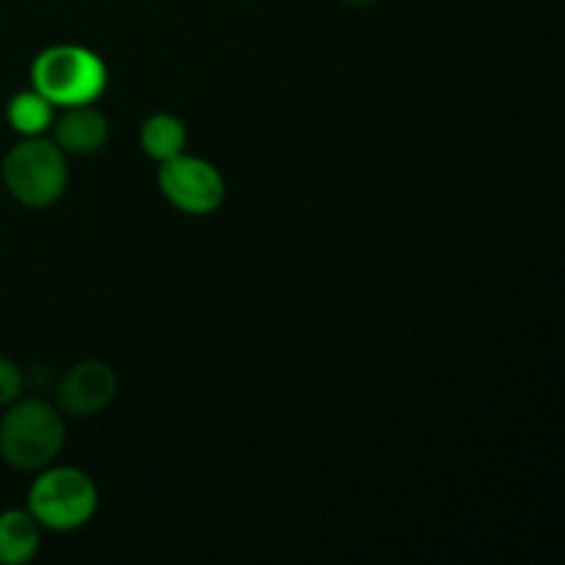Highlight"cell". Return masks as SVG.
<instances>
[{
    "label": "cell",
    "instance_id": "obj_1",
    "mask_svg": "<svg viewBox=\"0 0 565 565\" xmlns=\"http://www.w3.org/2000/svg\"><path fill=\"white\" fill-rule=\"evenodd\" d=\"M33 88L61 108L94 103L105 92L108 70L103 58L81 44H53L31 66Z\"/></svg>",
    "mask_w": 565,
    "mask_h": 565
},
{
    "label": "cell",
    "instance_id": "obj_2",
    "mask_svg": "<svg viewBox=\"0 0 565 565\" xmlns=\"http://www.w3.org/2000/svg\"><path fill=\"white\" fill-rule=\"evenodd\" d=\"M64 447V419L50 403H14L0 419V456L14 469H39Z\"/></svg>",
    "mask_w": 565,
    "mask_h": 565
},
{
    "label": "cell",
    "instance_id": "obj_3",
    "mask_svg": "<svg viewBox=\"0 0 565 565\" xmlns=\"http://www.w3.org/2000/svg\"><path fill=\"white\" fill-rule=\"evenodd\" d=\"M28 511L42 527L70 533L94 516L97 489L81 469H50L42 478H36V483L28 491Z\"/></svg>",
    "mask_w": 565,
    "mask_h": 565
},
{
    "label": "cell",
    "instance_id": "obj_4",
    "mask_svg": "<svg viewBox=\"0 0 565 565\" xmlns=\"http://www.w3.org/2000/svg\"><path fill=\"white\" fill-rule=\"evenodd\" d=\"M6 191L28 207H47L66 188V160L61 147L31 136L3 160Z\"/></svg>",
    "mask_w": 565,
    "mask_h": 565
},
{
    "label": "cell",
    "instance_id": "obj_5",
    "mask_svg": "<svg viewBox=\"0 0 565 565\" xmlns=\"http://www.w3.org/2000/svg\"><path fill=\"white\" fill-rule=\"evenodd\" d=\"M160 193L174 204L177 210L191 215H207L224 202V177L213 163L193 154H174L163 160L158 171Z\"/></svg>",
    "mask_w": 565,
    "mask_h": 565
},
{
    "label": "cell",
    "instance_id": "obj_6",
    "mask_svg": "<svg viewBox=\"0 0 565 565\" xmlns=\"http://www.w3.org/2000/svg\"><path fill=\"white\" fill-rule=\"evenodd\" d=\"M116 395V375L103 362H81L61 379V408L75 417H92L108 408Z\"/></svg>",
    "mask_w": 565,
    "mask_h": 565
},
{
    "label": "cell",
    "instance_id": "obj_7",
    "mask_svg": "<svg viewBox=\"0 0 565 565\" xmlns=\"http://www.w3.org/2000/svg\"><path fill=\"white\" fill-rule=\"evenodd\" d=\"M61 152L94 154L108 141V119L92 105H72L55 125Z\"/></svg>",
    "mask_w": 565,
    "mask_h": 565
},
{
    "label": "cell",
    "instance_id": "obj_8",
    "mask_svg": "<svg viewBox=\"0 0 565 565\" xmlns=\"http://www.w3.org/2000/svg\"><path fill=\"white\" fill-rule=\"evenodd\" d=\"M39 550V522L31 511L0 513V563L22 565Z\"/></svg>",
    "mask_w": 565,
    "mask_h": 565
},
{
    "label": "cell",
    "instance_id": "obj_9",
    "mask_svg": "<svg viewBox=\"0 0 565 565\" xmlns=\"http://www.w3.org/2000/svg\"><path fill=\"white\" fill-rule=\"evenodd\" d=\"M185 125L174 114H154L141 125V147L149 158L169 160L185 149Z\"/></svg>",
    "mask_w": 565,
    "mask_h": 565
},
{
    "label": "cell",
    "instance_id": "obj_10",
    "mask_svg": "<svg viewBox=\"0 0 565 565\" xmlns=\"http://www.w3.org/2000/svg\"><path fill=\"white\" fill-rule=\"evenodd\" d=\"M6 119L22 136H39V132H44L53 125V103L44 99L36 88L33 92H20L9 99Z\"/></svg>",
    "mask_w": 565,
    "mask_h": 565
},
{
    "label": "cell",
    "instance_id": "obj_11",
    "mask_svg": "<svg viewBox=\"0 0 565 565\" xmlns=\"http://www.w3.org/2000/svg\"><path fill=\"white\" fill-rule=\"evenodd\" d=\"M22 392V373L14 362L0 356V406H9Z\"/></svg>",
    "mask_w": 565,
    "mask_h": 565
},
{
    "label": "cell",
    "instance_id": "obj_12",
    "mask_svg": "<svg viewBox=\"0 0 565 565\" xmlns=\"http://www.w3.org/2000/svg\"><path fill=\"white\" fill-rule=\"evenodd\" d=\"M345 6H356V9H364V6H373L379 3V0H342Z\"/></svg>",
    "mask_w": 565,
    "mask_h": 565
}]
</instances>
